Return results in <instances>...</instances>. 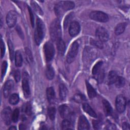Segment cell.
<instances>
[{"label": "cell", "mask_w": 130, "mask_h": 130, "mask_svg": "<svg viewBox=\"0 0 130 130\" xmlns=\"http://www.w3.org/2000/svg\"><path fill=\"white\" fill-rule=\"evenodd\" d=\"M45 34V26L44 22L40 18H38L36 21V27L34 33L35 41L37 45H39L42 42Z\"/></svg>", "instance_id": "1"}, {"label": "cell", "mask_w": 130, "mask_h": 130, "mask_svg": "<svg viewBox=\"0 0 130 130\" xmlns=\"http://www.w3.org/2000/svg\"><path fill=\"white\" fill-rule=\"evenodd\" d=\"M50 35L51 39L53 41H56L61 37V30L60 21L58 18L55 19L51 23L50 27Z\"/></svg>", "instance_id": "2"}, {"label": "cell", "mask_w": 130, "mask_h": 130, "mask_svg": "<svg viewBox=\"0 0 130 130\" xmlns=\"http://www.w3.org/2000/svg\"><path fill=\"white\" fill-rule=\"evenodd\" d=\"M75 7V4L71 1H60L57 3L55 7V12L56 15L58 16H61L64 11L70 10Z\"/></svg>", "instance_id": "3"}, {"label": "cell", "mask_w": 130, "mask_h": 130, "mask_svg": "<svg viewBox=\"0 0 130 130\" xmlns=\"http://www.w3.org/2000/svg\"><path fill=\"white\" fill-rule=\"evenodd\" d=\"M96 56V53L94 49L89 47H85L83 52V60L85 64H89L95 59Z\"/></svg>", "instance_id": "4"}, {"label": "cell", "mask_w": 130, "mask_h": 130, "mask_svg": "<svg viewBox=\"0 0 130 130\" xmlns=\"http://www.w3.org/2000/svg\"><path fill=\"white\" fill-rule=\"evenodd\" d=\"M44 51L47 62H50L53 58L55 54V49L51 42H47L44 45Z\"/></svg>", "instance_id": "5"}, {"label": "cell", "mask_w": 130, "mask_h": 130, "mask_svg": "<svg viewBox=\"0 0 130 130\" xmlns=\"http://www.w3.org/2000/svg\"><path fill=\"white\" fill-rule=\"evenodd\" d=\"M79 49V44L77 42H74L71 45L67 55V61L69 63H72L75 59Z\"/></svg>", "instance_id": "6"}, {"label": "cell", "mask_w": 130, "mask_h": 130, "mask_svg": "<svg viewBox=\"0 0 130 130\" xmlns=\"http://www.w3.org/2000/svg\"><path fill=\"white\" fill-rule=\"evenodd\" d=\"M89 17L93 20L101 22H106L109 20L107 14L99 11H92L89 14Z\"/></svg>", "instance_id": "7"}, {"label": "cell", "mask_w": 130, "mask_h": 130, "mask_svg": "<svg viewBox=\"0 0 130 130\" xmlns=\"http://www.w3.org/2000/svg\"><path fill=\"white\" fill-rule=\"evenodd\" d=\"M95 35L98 40L102 43L107 42L109 37L108 31L103 27H99L96 29Z\"/></svg>", "instance_id": "8"}, {"label": "cell", "mask_w": 130, "mask_h": 130, "mask_svg": "<svg viewBox=\"0 0 130 130\" xmlns=\"http://www.w3.org/2000/svg\"><path fill=\"white\" fill-rule=\"evenodd\" d=\"M126 100L124 96L122 95H119L116 97L115 101L116 108L120 113L123 112L126 108Z\"/></svg>", "instance_id": "9"}, {"label": "cell", "mask_w": 130, "mask_h": 130, "mask_svg": "<svg viewBox=\"0 0 130 130\" xmlns=\"http://www.w3.org/2000/svg\"><path fill=\"white\" fill-rule=\"evenodd\" d=\"M23 77L22 81V87L25 98H29L30 95V90L28 81V76L26 73H23Z\"/></svg>", "instance_id": "10"}, {"label": "cell", "mask_w": 130, "mask_h": 130, "mask_svg": "<svg viewBox=\"0 0 130 130\" xmlns=\"http://www.w3.org/2000/svg\"><path fill=\"white\" fill-rule=\"evenodd\" d=\"M17 19V15L15 11H10L6 16V23L9 27H12L16 24Z\"/></svg>", "instance_id": "11"}, {"label": "cell", "mask_w": 130, "mask_h": 130, "mask_svg": "<svg viewBox=\"0 0 130 130\" xmlns=\"http://www.w3.org/2000/svg\"><path fill=\"white\" fill-rule=\"evenodd\" d=\"M12 111L10 107L5 108L2 112V118L6 125H9L12 120Z\"/></svg>", "instance_id": "12"}, {"label": "cell", "mask_w": 130, "mask_h": 130, "mask_svg": "<svg viewBox=\"0 0 130 130\" xmlns=\"http://www.w3.org/2000/svg\"><path fill=\"white\" fill-rule=\"evenodd\" d=\"M80 30V26L78 22L72 21L70 23L69 28V32L71 37H74L77 36L79 33Z\"/></svg>", "instance_id": "13"}, {"label": "cell", "mask_w": 130, "mask_h": 130, "mask_svg": "<svg viewBox=\"0 0 130 130\" xmlns=\"http://www.w3.org/2000/svg\"><path fill=\"white\" fill-rule=\"evenodd\" d=\"M14 86V83L12 80H9L5 82L3 89V94L5 98H7L9 96L13 89Z\"/></svg>", "instance_id": "14"}, {"label": "cell", "mask_w": 130, "mask_h": 130, "mask_svg": "<svg viewBox=\"0 0 130 130\" xmlns=\"http://www.w3.org/2000/svg\"><path fill=\"white\" fill-rule=\"evenodd\" d=\"M90 128V124L84 116H80L78 120V127L79 130L88 129Z\"/></svg>", "instance_id": "15"}, {"label": "cell", "mask_w": 130, "mask_h": 130, "mask_svg": "<svg viewBox=\"0 0 130 130\" xmlns=\"http://www.w3.org/2000/svg\"><path fill=\"white\" fill-rule=\"evenodd\" d=\"M58 110L60 115L62 118H66L71 114L69 107L66 105H60L58 108Z\"/></svg>", "instance_id": "16"}, {"label": "cell", "mask_w": 130, "mask_h": 130, "mask_svg": "<svg viewBox=\"0 0 130 130\" xmlns=\"http://www.w3.org/2000/svg\"><path fill=\"white\" fill-rule=\"evenodd\" d=\"M102 103L105 115L106 116L111 115L113 113V109L110 103L106 100H104Z\"/></svg>", "instance_id": "17"}, {"label": "cell", "mask_w": 130, "mask_h": 130, "mask_svg": "<svg viewBox=\"0 0 130 130\" xmlns=\"http://www.w3.org/2000/svg\"><path fill=\"white\" fill-rule=\"evenodd\" d=\"M56 47L59 54L60 55H63L66 50V45L63 41L61 39L56 41Z\"/></svg>", "instance_id": "18"}, {"label": "cell", "mask_w": 130, "mask_h": 130, "mask_svg": "<svg viewBox=\"0 0 130 130\" xmlns=\"http://www.w3.org/2000/svg\"><path fill=\"white\" fill-rule=\"evenodd\" d=\"M82 107H83V110L86 113H87L88 115H89L90 116H91V117H92L93 118H96L97 117L96 114L93 111V110L91 108V107H90V106L89 104H88L87 103H84L83 104Z\"/></svg>", "instance_id": "19"}, {"label": "cell", "mask_w": 130, "mask_h": 130, "mask_svg": "<svg viewBox=\"0 0 130 130\" xmlns=\"http://www.w3.org/2000/svg\"><path fill=\"white\" fill-rule=\"evenodd\" d=\"M68 91L66 86L64 84H60L59 86V94L60 100H65L68 95Z\"/></svg>", "instance_id": "20"}, {"label": "cell", "mask_w": 130, "mask_h": 130, "mask_svg": "<svg viewBox=\"0 0 130 130\" xmlns=\"http://www.w3.org/2000/svg\"><path fill=\"white\" fill-rule=\"evenodd\" d=\"M86 85L87 88V94L89 98L92 99L96 96V92L94 88L91 86V85L88 82L86 81Z\"/></svg>", "instance_id": "21"}, {"label": "cell", "mask_w": 130, "mask_h": 130, "mask_svg": "<svg viewBox=\"0 0 130 130\" xmlns=\"http://www.w3.org/2000/svg\"><path fill=\"white\" fill-rule=\"evenodd\" d=\"M46 95L48 101L49 102L51 103L54 101L55 99V91L52 87H50L47 88L46 90Z\"/></svg>", "instance_id": "22"}, {"label": "cell", "mask_w": 130, "mask_h": 130, "mask_svg": "<svg viewBox=\"0 0 130 130\" xmlns=\"http://www.w3.org/2000/svg\"><path fill=\"white\" fill-rule=\"evenodd\" d=\"M102 66H103V61H99L96 62L95 65L93 66L92 70V73L94 77L99 74L103 70H102Z\"/></svg>", "instance_id": "23"}, {"label": "cell", "mask_w": 130, "mask_h": 130, "mask_svg": "<svg viewBox=\"0 0 130 130\" xmlns=\"http://www.w3.org/2000/svg\"><path fill=\"white\" fill-rule=\"evenodd\" d=\"M23 59L21 52L19 50L16 51L15 54V63L16 67H20L22 66Z\"/></svg>", "instance_id": "24"}, {"label": "cell", "mask_w": 130, "mask_h": 130, "mask_svg": "<svg viewBox=\"0 0 130 130\" xmlns=\"http://www.w3.org/2000/svg\"><path fill=\"white\" fill-rule=\"evenodd\" d=\"M54 71L51 65H48L45 70V75L48 80H52L54 77Z\"/></svg>", "instance_id": "25"}, {"label": "cell", "mask_w": 130, "mask_h": 130, "mask_svg": "<svg viewBox=\"0 0 130 130\" xmlns=\"http://www.w3.org/2000/svg\"><path fill=\"white\" fill-rule=\"evenodd\" d=\"M126 25L127 24L125 22L118 24L115 27V34L116 35H119L122 34L125 29Z\"/></svg>", "instance_id": "26"}, {"label": "cell", "mask_w": 130, "mask_h": 130, "mask_svg": "<svg viewBox=\"0 0 130 130\" xmlns=\"http://www.w3.org/2000/svg\"><path fill=\"white\" fill-rule=\"evenodd\" d=\"M118 75L115 71H111L109 72L108 75V83L109 85L113 84L115 83Z\"/></svg>", "instance_id": "27"}, {"label": "cell", "mask_w": 130, "mask_h": 130, "mask_svg": "<svg viewBox=\"0 0 130 130\" xmlns=\"http://www.w3.org/2000/svg\"><path fill=\"white\" fill-rule=\"evenodd\" d=\"M30 4H31V7L32 8V9L35 11L36 13H37V14L40 15H42L43 14V11L42 10L41 7L38 5V4L37 3L32 1L30 2Z\"/></svg>", "instance_id": "28"}, {"label": "cell", "mask_w": 130, "mask_h": 130, "mask_svg": "<svg viewBox=\"0 0 130 130\" xmlns=\"http://www.w3.org/2000/svg\"><path fill=\"white\" fill-rule=\"evenodd\" d=\"M25 54L26 59L29 64H31L33 62V57L31 51L28 48H25Z\"/></svg>", "instance_id": "29"}, {"label": "cell", "mask_w": 130, "mask_h": 130, "mask_svg": "<svg viewBox=\"0 0 130 130\" xmlns=\"http://www.w3.org/2000/svg\"><path fill=\"white\" fill-rule=\"evenodd\" d=\"M19 100V95L17 93H13L10 95L9 99V102L11 105H16L18 103Z\"/></svg>", "instance_id": "30"}, {"label": "cell", "mask_w": 130, "mask_h": 130, "mask_svg": "<svg viewBox=\"0 0 130 130\" xmlns=\"http://www.w3.org/2000/svg\"><path fill=\"white\" fill-rule=\"evenodd\" d=\"M8 45L9 50V53H10V58L11 61H12L14 57V46L11 40H9L8 41Z\"/></svg>", "instance_id": "31"}, {"label": "cell", "mask_w": 130, "mask_h": 130, "mask_svg": "<svg viewBox=\"0 0 130 130\" xmlns=\"http://www.w3.org/2000/svg\"><path fill=\"white\" fill-rule=\"evenodd\" d=\"M125 83V80L124 78L122 77L118 76L115 82V86L118 88H120L121 87H123Z\"/></svg>", "instance_id": "32"}, {"label": "cell", "mask_w": 130, "mask_h": 130, "mask_svg": "<svg viewBox=\"0 0 130 130\" xmlns=\"http://www.w3.org/2000/svg\"><path fill=\"white\" fill-rule=\"evenodd\" d=\"M47 113L48 117L51 120H53L55 119V114H56V109L54 107H49L48 109Z\"/></svg>", "instance_id": "33"}, {"label": "cell", "mask_w": 130, "mask_h": 130, "mask_svg": "<svg viewBox=\"0 0 130 130\" xmlns=\"http://www.w3.org/2000/svg\"><path fill=\"white\" fill-rule=\"evenodd\" d=\"M22 110L23 112L25 113L27 115H31V107L29 103H26L23 106Z\"/></svg>", "instance_id": "34"}, {"label": "cell", "mask_w": 130, "mask_h": 130, "mask_svg": "<svg viewBox=\"0 0 130 130\" xmlns=\"http://www.w3.org/2000/svg\"><path fill=\"white\" fill-rule=\"evenodd\" d=\"M19 116V110L18 108L15 109V110L13 111L12 115V121L15 123L17 122Z\"/></svg>", "instance_id": "35"}, {"label": "cell", "mask_w": 130, "mask_h": 130, "mask_svg": "<svg viewBox=\"0 0 130 130\" xmlns=\"http://www.w3.org/2000/svg\"><path fill=\"white\" fill-rule=\"evenodd\" d=\"M71 122L70 121L67 119H64L61 123V128L62 129H71Z\"/></svg>", "instance_id": "36"}, {"label": "cell", "mask_w": 130, "mask_h": 130, "mask_svg": "<svg viewBox=\"0 0 130 130\" xmlns=\"http://www.w3.org/2000/svg\"><path fill=\"white\" fill-rule=\"evenodd\" d=\"M90 44L92 45H93L100 49H102L103 47V43L102 42H101V41H100L99 40H93V39H91L90 41Z\"/></svg>", "instance_id": "37"}, {"label": "cell", "mask_w": 130, "mask_h": 130, "mask_svg": "<svg viewBox=\"0 0 130 130\" xmlns=\"http://www.w3.org/2000/svg\"><path fill=\"white\" fill-rule=\"evenodd\" d=\"M8 67V63L6 61H4L3 62L2 65V71H1V77L2 79L3 78L4 76L5 75L7 69Z\"/></svg>", "instance_id": "38"}, {"label": "cell", "mask_w": 130, "mask_h": 130, "mask_svg": "<svg viewBox=\"0 0 130 130\" xmlns=\"http://www.w3.org/2000/svg\"><path fill=\"white\" fill-rule=\"evenodd\" d=\"M73 13H70V14H69L68 15H67V17H66V18H65V19H64V23H63V25H64V27L66 28L67 27V26H68V24H69V22L70 21V20L72 19V17H73Z\"/></svg>", "instance_id": "39"}, {"label": "cell", "mask_w": 130, "mask_h": 130, "mask_svg": "<svg viewBox=\"0 0 130 130\" xmlns=\"http://www.w3.org/2000/svg\"><path fill=\"white\" fill-rule=\"evenodd\" d=\"M5 46L4 42H3L2 39H1V57L3 58L5 55Z\"/></svg>", "instance_id": "40"}, {"label": "cell", "mask_w": 130, "mask_h": 130, "mask_svg": "<svg viewBox=\"0 0 130 130\" xmlns=\"http://www.w3.org/2000/svg\"><path fill=\"white\" fill-rule=\"evenodd\" d=\"M28 12L29 14V16H30V22H31V24L32 27L34 26V14L32 13V10L31 9V8L29 7H28Z\"/></svg>", "instance_id": "41"}, {"label": "cell", "mask_w": 130, "mask_h": 130, "mask_svg": "<svg viewBox=\"0 0 130 130\" xmlns=\"http://www.w3.org/2000/svg\"><path fill=\"white\" fill-rule=\"evenodd\" d=\"M14 79H15V81L17 82H18L20 81V78H21V76H20V73L19 71L16 70L14 72Z\"/></svg>", "instance_id": "42"}, {"label": "cell", "mask_w": 130, "mask_h": 130, "mask_svg": "<svg viewBox=\"0 0 130 130\" xmlns=\"http://www.w3.org/2000/svg\"><path fill=\"white\" fill-rule=\"evenodd\" d=\"M92 124L94 129H99L101 125V122L99 120H92Z\"/></svg>", "instance_id": "43"}, {"label": "cell", "mask_w": 130, "mask_h": 130, "mask_svg": "<svg viewBox=\"0 0 130 130\" xmlns=\"http://www.w3.org/2000/svg\"><path fill=\"white\" fill-rule=\"evenodd\" d=\"M74 99L77 102H80V101H82L83 100H86V98L85 96L82 94H77L75 97Z\"/></svg>", "instance_id": "44"}, {"label": "cell", "mask_w": 130, "mask_h": 130, "mask_svg": "<svg viewBox=\"0 0 130 130\" xmlns=\"http://www.w3.org/2000/svg\"><path fill=\"white\" fill-rule=\"evenodd\" d=\"M116 128V126L114 124H112V123H109L107 126L106 127H105V129H111V130H114Z\"/></svg>", "instance_id": "45"}, {"label": "cell", "mask_w": 130, "mask_h": 130, "mask_svg": "<svg viewBox=\"0 0 130 130\" xmlns=\"http://www.w3.org/2000/svg\"><path fill=\"white\" fill-rule=\"evenodd\" d=\"M122 128L123 129L129 130L130 129L129 124L127 122H124L122 124Z\"/></svg>", "instance_id": "46"}, {"label": "cell", "mask_w": 130, "mask_h": 130, "mask_svg": "<svg viewBox=\"0 0 130 130\" xmlns=\"http://www.w3.org/2000/svg\"><path fill=\"white\" fill-rule=\"evenodd\" d=\"M19 129H26L25 126L23 124H19Z\"/></svg>", "instance_id": "47"}, {"label": "cell", "mask_w": 130, "mask_h": 130, "mask_svg": "<svg viewBox=\"0 0 130 130\" xmlns=\"http://www.w3.org/2000/svg\"><path fill=\"white\" fill-rule=\"evenodd\" d=\"M17 128H16V127L15 126H11L10 127H9V129H14V130H15V129H16Z\"/></svg>", "instance_id": "48"}]
</instances>
